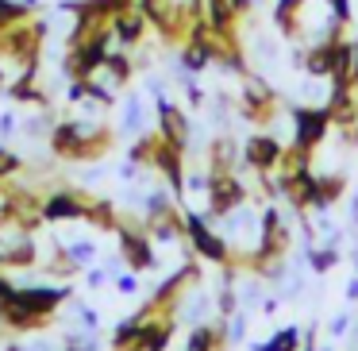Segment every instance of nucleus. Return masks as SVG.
<instances>
[{
  "label": "nucleus",
  "instance_id": "39448f33",
  "mask_svg": "<svg viewBox=\"0 0 358 351\" xmlns=\"http://www.w3.org/2000/svg\"><path fill=\"white\" fill-rule=\"evenodd\" d=\"M281 158H285V147H281V139L270 135V132H258V135H250V139L243 143V163H247L250 170H258V174L278 170Z\"/></svg>",
  "mask_w": 358,
  "mask_h": 351
},
{
  "label": "nucleus",
  "instance_id": "f3484780",
  "mask_svg": "<svg viewBox=\"0 0 358 351\" xmlns=\"http://www.w3.org/2000/svg\"><path fill=\"white\" fill-rule=\"evenodd\" d=\"M143 128V97H127L124 101V116H120V132L135 135Z\"/></svg>",
  "mask_w": 358,
  "mask_h": 351
},
{
  "label": "nucleus",
  "instance_id": "bb28decb",
  "mask_svg": "<svg viewBox=\"0 0 358 351\" xmlns=\"http://www.w3.org/2000/svg\"><path fill=\"white\" fill-rule=\"evenodd\" d=\"M347 324H350L347 312H343V317H335V320H331V336H347Z\"/></svg>",
  "mask_w": 358,
  "mask_h": 351
},
{
  "label": "nucleus",
  "instance_id": "c85d7f7f",
  "mask_svg": "<svg viewBox=\"0 0 358 351\" xmlns=\"http://www.w3.org/2000/svg\"><path fill=\"white\" fill-rule=\"evenodd\" d=\"M116 286H120V289H124V294H135V286H139V282H135V278H131V274H124V278H120V282H116Z\"/></svg>",
  "mask_w": 358,
  "mask_h": 351
},
{
  "label": "nucleus",
  "instance_id": "9d476101",
  "mask_svg": "<svg viewBox=\"0 0 358 351\" xmlns=\"http://www.w3.org/2000/svg\"><path fill=\"white\" fill-rule=\"evenodd\" d=\"M116 232H120V251H124L127 266L139 270V274L150 270V266H155V251H150L147 232H131V228H120V224H116Z\"/></svg>",
  "mask_w": 358,
  "mask_h": 351
},
{
  "label": "nucleus",
  "instance_id": "5701e85b",
  "mask_svg": "<svg viewBox=\"0 0 358 351\" xmlns=\"http://www.w3.org/2000/svg\"><path fill=\"white\" fill-rule=\"evenodd\" d=\"M243 328H247V317H243V312H231V320H227V332H224V340H227V343H239L243 336H247Z\"/></svg>",
  "mask_w": 358,
  "mask_h": 351
},
{
  "label": "nucleus",
  "instance_id": "0eeeda50",
  "mask_svg": "<svg viewBox=\"0 0 358 351\" xmlns=\"http://www.w3.org/2000/svg\"><path fill=\"white\" fill-rule=\"evenodd\" d=\"M273 89L266 85L262 78H255V74H247L243 78V93H239V112L247 120H266L270 116V109H273Z\"/></svg>",
  "mask_w": 358,
  "mask_h": 351
},
{
  "label": "nucleus",
  "instance_id": "b1692460",
  "mask_svg": "<svg viewBox=\"0 0 358 351\" xmlns=\"http://www.w3.org/2000/svg\"><path fill=\"white\" fill-rule=\"evenodd\" d=\"M16 209H20V201H16V197H12V193H0V228L16 220Z\"/></svg>",
  "mask_w": 358,
  "mask_h": 351
},
{
  "label": "nucleus",
  "instance_id": "ddd939ff",
  "mask_svg": "<svg viewBox=\"0 0 358 351\" xmlns=\"http://www.w3.org/2000/svg\"><path fill=\"white\" fill-rule=\"evenodd\" d=\"M208 39H212V35H208ZM212 62H216V47H212V43H185V50H181V70L204 74Z\"/></svg>",
  "mask_w": 358,
  "mask_h": 351
},
{
  "label": "nucleus",
  "instance_id": "f257e3e1",
  "mask_svg": "<svg viewBox=\"0 0 358 351\" xmlns=\"http://www.w3.org/2000/svg\"><path fill=\"white\" fill-rule=\"evenodd\" d=\"M43 39H47V24L27 16V20H20V24H12V27L0 32V55L12 58V62H20V66L39 62Z\"/></svg>",
  "mask_w": 358,
  "mask_h": 351
},
{
  "label": "nucleus",
  "instance_id": "4468645a",
  "mask_svg": "<svg viewBox=\"0 0 358 351\" xmlns=\"http://www.w3.org/2000/svg\"><path fill=\"white\" fill-rule=\"evenodd\" d=\"M301 340H304L301 328L289 324V328H278L266 343H250V351H296V347H301Z\"/></svg>",
  "mask_w": 358,
  "mask_h": 351
},
{
  "label": "nucleus",
  "instance_id": "cd10ccee",
  "mask_svg": "<svg viewBox=\"0 0 358 351\" xmlns=\"http://www.w3.org/2000/svg\"><path fill=\"white\" fill-rule=\"evenodd\" d=\"M12 132H16V116L4 112V116H0V135H12Z\"/></svg>",
  "mask_w": 358,
  "mask_h": 351
},
{
  "label": "nucleus",
  "instance_id": "a211bd4d",
  "mask_svg": "<svg viewBox=\"0 0 358 351\" xmlns=\"http://www.w3.org/2000/svg\"><path fill=\"white\" fill-rule=\"evenodd\" d=\"M216 340H220V332L212 324H193L185 351H216Z\"/></svg>",
  "mask_w": 358,
  "mask_h": 351
},
{
  "label": "nucleus",
  "instance_id": "2f4dec72",
  "mask_svg": "<svg viewBox=\"0 0 358 351\" xmlns=\"http://www.w3.org/2000/svg\"><path fill=\"white\" fill-rule=\"evenodd\" d=\"M85 282H89V286H104V274H101V270H89Z\"/></svg>",
  "mask_w": 358,
  "mask_h": 351
},
{
  "label": "nucleus",
  "instance_id": "412c9836",
  "mask_svg": "<svg viewBox=\"0 0 358 351\" xmlns=\"http://www.w3.org/2000/svg\"><path fill=\"white\" fill-rule=\"evenodd\" d=\"M20 170H24V158H20L16 151H8L4 143H0V181L12 178V174H20Z\"/></svg>",
  "mask_w": 358,
  "mask_h": 351
},
{
  "label": "nucleus",
  "instance_id": "aec40b11",
  "mask_svg": "<svg viewBox=\"0 0 358 351\" xmlns=\"http://www.w3.org/2000/svg\"><path fill=\"white\" fill-rule=\"evenodd\" d=\"M308 263L316 274H327L335 263H339V251H335V243H327V247H308Z\"/></svg>",
  "mask_w": 358,
  "mask_h": 351
},
{
  "label": "nucleus",
  "instance_id": "2eb2a0df",
  "mask_svg": "<svg viewBox=\"0 0 358 351\" xmlns=\"http://www.w3.org/2000/svg\"><path fill=\"white\" fill-rule=\"evenodd\" d=\"M101 74H108V78H112V85L120 89V85H127V81H131V74H135V62L124 55V50H112V55L104 58Z\"/></svg>",
  "mask_w": 358,
  "mask_h": 351
},
{
  "label": "nucleus",
  "instance_id": "423d86ee",
  "mask_svg": "<svg viewBox=\"0 0 358 351\" xmlns=\"http://www.w3.org/2000/svg\"><path fill=\"white\" fill-rule=\"evenodd\" d=\"M66 297H70V286H24V289L16 286L12 301H20L27 312H35V317H50Z\"/></svg>",
  "mask_w": 358,
  "mask_h": 351
},
{
  "label": "nucleus",
  "instance_id": "9b49d317",
  "mask_svg": "<svg viewBox=\"0 0 358 351\" xmlns=\"http://www.w3.org/2000/svg\"><path fill=\"white\" fill-rule=\"evenodd\" d=\"M147 16H143L139 8H127V12H120V16H112V35H116V43L124 50H131V47H139L143 43V35H147Z\"/></svg>",
  "mask_w": 358,
  "mask_h": 351
},
{
  "label": "nucleus",
  "instance_id": "20e7f679",
  "mask_svg": "<svg viewBox=\"0 0 358 351\" xmlns=\"http://www.w3.org/2000/svg\"><path fill=\"white\" fill-rule=\"evenodd\" d=\"M243 201H247V189L235 178V170H212V181H208V212L212 216H227Z\"/></svg>",
  "mask_w": 358,
  "mask_h": 351
},
{
  "label": "nucleus",
  "instance_id": "7c9ffc66",
  "mask_svg": "<svg viewBox=\"0 0 358 351\" xmlns=\"http://www.w3.org/2000/svg\"><path fill=\"white\" fill-rule=\"evenodd\" d=\"M347 301H358V278L347 282Z\"/></svg>",
  "mask_w": 358,
  "mask_h": 351
},
{
  "label": "nucleus",
  "instance_id": "dca6fc26",
  "mask_svg": "<svg viewBox=\"0 0 358 351\" xmlns=\"http://www.w3.org/2000/svg\"><path fill=\"white\" fill-rule=\"evenodd\" d=\"M31 263H35V240L31 235H24L20 243L0 251V266H31Z\"/></svg>",
  "mask_w": 358,
  "mask_h": 351
},
{
  "label": "nucleus",
  "instance_id": "f03ea898",
  "mask_svg": "<svg viewBox=\"0 0 358 351\" xmlns=\"http://www.w3.org/2000/svg\"><path fill=\"white\" fill-rule=\"evenodd\" d=\"M289 116H293V147L296 151H316L324 143L327 128H331L327 104H293Z\"/></svg>",
  "mask_w": 358,
  "mask_h": 351
},
{
  "label": "nucleus",
  "instance_id": "4be33fe9",
  "mask_svg": "<svg viewBox=\"0 0 358 351\" xmlns=\"http://www.w3.org/2000/svg\"><path fill=\"white\" fill-rule=\"evenodd\" d=\"M66 255L73 259V266H81V263H93L96 247H93V243H70V247H66Z\"/></svg>",
  "mask_w": 358,
  "mask_h": 351
},
{
  "label": "nucleus",
  "instance_id": "7ed1b4c3",
  "mask_svg": "<svg viewBox=\"0 0 358 351\" xmlns=\"http://www.w3.org/2000/svg\"><path fill=\"white\" fill-rule=\"evenodd\" d=\"M185 235H189V243H193V251L204 259V263H216V266H224L227 259H231V251H227V243L220 240V235L212 232L208 224H204V216H201V212H185Z\"/></svg>",
  "mask_w": 358,
  "mask_h": 351
},
{
  "label": "nucleus",
  "instance_id": "72a5a7b5",
  "mask_svg": "<svg viewBox=\"0 0 358 351\" xmlns=\"http://www.w3.org/2000/svg\"><path fill=\"white\" fill-rule=\"evenodd\" d=\"M70 351H78V347H70Z\"/></svg>",
  "mask_w": 358,
  "mask_h": 351
},
{
  "label": "nucleus",
  "instance_id": "a878e982",
  "mask_svg": "<svg viewBox=\"0 0 358 351\" xmlns=\"http://www.w3.org/2000/svg\"><path fill=\"white\" fill-rule=\"evenodd\" d=\"M12 294H16V282H12V278H0V305L12 301Z\"/></svg>",
  "mask_w": 358,
  "mask_h": 351
},
{
  "label": "nucleus",
  "instance_id": "473e14b6",
  "mask_svg": "<svg viewBox=\"0 0 358 351\" xmlns=\"http://www.w3.org/2000/svg\"><path fill=\"white\" fill-rule=\"evenodd\" d=\"M304 340H308V351H320V347H316V336H312V332L304 336Z\"/></svg>",
  "mask_w": 358,
  "mask_h": 351
},
{
  "label": "nucleus",
  "instance_id": "6ab92c4d",
  "mask_svg": "<svg viewBox=\"0 0 358 351\" xmlns=\"http://www.w3.org/2000/svg\"><path fill=\"white\" fill-rule=\"evenodd\" d=\"M301 8H304V0H278V4H273V24H278L285 35H293V20H296Z\"/></svg>",
  "mask_w": 358,
  "mask_h": 351
},
{
  "label": "nucleus",
  "instance_id": "f8f14e48",
  "mask_svg": "<svg viewBox=\"0 0 358 351\" xmlns=\"http://www.w3.org/2000/svg\"><path fill=\"white\" fill-rule=\"evenodd\" d=\"M201 4H204V20H208L212 32H220V35H231L235 32L239 12H235L231 0H201Z\"/></svg>",
  "mask_w": 358,
  "mask_h": 351
},
{
  "label": "nucleus",
  "instance_id": "6e6552de",
  "mask_svg": "<svg viewBox=\"0 0 358 351\" xmlns=\"http://www.w3.org/2000/svg\"><path fill=\"white\" fill-rule=\"evenodd\" d=\"M155 109H158V135H162L166 143H173V147L185 151L189 147V120H185V112H181L173 101H166V97H155Z\"/></svg>",
  "mask_w": 358,
  "mask_h": 351
},
{
  "label": "nucleus",
  "instance_id": "393cba45",
  "mask_svg": "<svg viewBox=\"0 0 358 351\" xmlns=\"http://www.w3.org/2000/svg\"><path fill=\"white\" fill-rule=\"evenodd\" d=\"M327 4H331V16L339 20V24L350 20V0H327Z\"/></svg>",
  "mask_w": 358,
  "mask_h": 351
},
{
  "label": "nucleus",
  "instance_id": "c756f323",
  "mask_svg": "<svg viewBox=\"0 0 358 351\" xmlns=\"http://www.w3.org/2000/svg\"><path fill=\"white\" fill-rule=\"evenodd\" d=\"M231 4H235V12H239V16H243V12H250V8H255L258 0H231Z\"/></svg>",
  "mask_w": 358,
  "mask_h": 351
},
{
  "label": "nucleus",
  "instance_id": "1a4fd4ad",
  "mask_svg": "<svg viewBox=\"0 0 358 351\" xmlns=\"http://www.w3.org/2000/svg\"><path fill=\"white\" fill-rule=\"evenodd\" d=\"M39 216L43 220H85L89 216V201L85 197H78V193H50V197H43V205H39Z\"/></svg>",
  "mask_w": 358,
  "mask_h": 351
}]
</instances>
